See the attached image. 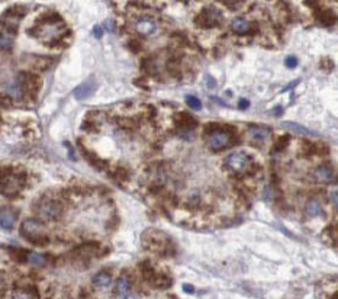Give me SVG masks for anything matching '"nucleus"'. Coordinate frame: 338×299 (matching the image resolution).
I'll return each mask as SVG.
<instances>
[{"instance_id": "nucleus-16", "label": "nucleus", "mask_w": 338, "mask_h": 299, "mask_svg": "<svg viewBox=\"0 0 338 299\" xmlns=\"http://www.w3.org/2000/svg\"><path fill=\"white\" fill-rule=\"evenodd\" d=\"M111 283H112V276L108 272H99L92 279V285L95 288H108Z\"/></svg>"}, {"instance_id": "nucleus-17", "label": "nucleus", "mask_w": 338, "mask_h": 299, "mask_svg": "<svg viewBox=\"0 0 338 299\" xmlns=\"http://www.w3.org/2000/svg\"><path fill=\"white\" fill-rule=\"evenodd\" d=\"M176 123H177L179 126H181L183 129H187V131H190V129L196 128V125H198V120H195L193 117H190L189 114H184V112H181V114H179V115L176 117Z\"/></svg>"}, {"instance_id": "nucleus-20", "label": "nucleus", "mask_w": 338, "mask_h": 299, "mask_svg": "<svg viewBox=\"0 0 338 299\" xmlns=\"http://www.w3.org/2000/svg\"><path fill=\"white\" fill-rule=\"evenodd\" d=\"M9 256L16 263H25V261H28L29 253L23 248H9Z\"/></svg>"}, {"instance_id": "nucleus-5", "label": "nucleus", "mask_w": 338, "mask_h": 299, "mask_svg": "<svg viewBox=\"0 0 338 299\" xmlns=\"http://www.w3.org/2000/svg\"><path fill=\"white\" fill-rule=\"evenodd\" d=\"M38 214L44 218V219H50V221H54V219H58L62 214V206L58 200H54V199H45L41 202V205H38L37 208Z\"/></svg>"}, {"instance_id": "nucleus-33", "label": "nucleus", "mask_w": 338, "mask_h": 299, "mask_svg": "<svg viewBox=\"0 0 338 299\" xmlns=\"http://www.w3.org/2000/svg\"><path fill=\"white\" fill-rule=\"evenodd\" d=\"M64 145H65V147H67V150H68L70 159H71V160H76V159H74V154H73V147H71V144H70V142L67 141V142H64Z\"/></svg>"}, {"instance_id": "nucleus-6", "label": "nucleus", "mask_w": 338, "mask_h": 299, "mask_svg": "<svg viewBox=\"0 0 338 299\" xmlns=\"http://www.w3.org/2000/svg\"><path fill=\"white\" fill-rule=\"evenodd\" d=\"M221 12L215 7H206L203 9L198 18H196V23L200 26V28H214V26H218L219 22H221Z\"/></svg>"}, {"instance_id": "nucleus-21", "label": "nucleus", "mask_w": 338, "mask_h": 299, "mask_svg": "<svg viewBox=\"0 0 338 299\" xmlns=\"http://www.w3.org/2000/svg\"><path fill=\"white\" fill-rule=\"evenodd\" d=\"M81 151H83V153H84V156L87 157V161H90V163H92V164H93L95 167H98V169H100V170L106 167V163H105L103 160H100V159H99L98 156H95L93 153H90V151L87 153V151H86V150H84L83 147H81Z\"/></svg>"}, {"instance_id": "nucleus-11", "label": "nucleus", "mask_w": 338, "mask_h": 299, "mask_svg": "<svg viewBox=\"0 0 338 299\" xmlns=\"http://www.w3.org/2000/svg\"><path fill=\"white\" fill-rule=\"evenodd\" d=\"M248 134L253 140L257 141H266L267 138H270L272 131L266 126H260V125H251L248 126Z\"/></svg>"}, {"instance_id": "nucleus-27", "label": "nucleus", "mask_w": 338, "mask_h": 299, "mask_svg": "<svg viewBox=\"0 0 338 299\" xmlns=\"http://www.w3.org/2000/svg\"><path fill=\"white\" fill-rule=\"evenodd\" d=\"M205 81H206V86H208V89H215L217 87V81L214 80V77L212 76H206L205 77Z\"/></svg>"}, {"instance_id": "nucleus-36", "label": "nucleus", "mask_w": 338, "mask_h": 299, "mask_svg": "<svg viewBox=\"0 0 338 299\" xmlns=\"http://www.w3.org/2000/svg\"><path fill=\"white\" fill-rule=\"evenodd\" d=\"M212 100H214L215 103H218V105H221V106H228L226 103H224V102H222L221 99H218V98H212Z\"/></svg>"}, {"instance_id": "nucleus-30", "label": "nucleus", "mask_w": 338, "mask_h": 299, "mask_svg": "<svg viewBox=\"0 0 338 299\" xmlns=\"http://www.w3.org/2000/svg\"><path fill=\"white\" fill-rule=\"evenodd\" d=\"M330 199H331V202H333V205L336 206L338 209V190H336V192H331V195H330Z\"/></svg>"}, {"instance_id": "nucleus-14", "label": "nucleus", "mask_w": 338, "mask_h": 299, "mask_svg": "<svg viewBox=\"0 0 338 299\" xmlns=\"http://www.w3.org/2000/svg\"><path fill=\"white\" fill-rule=\"evenodd\" d=\"M251 28V23L244 19V18H235L232 22H231V29L234 34H238V35H244L250 31Z\"/></svg>"}, {"instance_id": "nucleus-26", "label": "nucleus", "mask_w": 338, "mask_h": 299, "mask_svg": "<svg viewBox=\"0 0 338 299\" xmlns=\"http://www.w3.org/2000/svg\"><path fill=\"white\" fill-rule=\"evenodd\" d=\"M284 64H286V67H289V68H295V67L298 65V59H296L295 56H289V57H286Z\"/></svg>"}, {"instance_id": "nucleus-37", "label": "nucleus", "mask_w": 338, "mask_h": 299, "mask_svg": "<svg viewBox=\"0 0 338 299\" xmlns=\"http://www.w3.org/2000/svg\"><path fill=\"white\" fill-rule=\"evenodd\" d=\"M275 111H276V114H275L276 117H280V115H282V108H280V106H279V108H276ZM275 111H273V112H275Z\"/></svg>"}, {"instance_id": "nucleus-8", "label": "nucleus", "mask_w": 338, "mask_h": 299, "mask_svg": "<svg viewBox=\"0 0 338 299\" xmlns=\"http://www.w3.org/2000/svg\"><path fill=\"white\" fill-rule=\"evenodd\" d=\"M314 179L318 183H325V184H330V183H336L338 180L337 172L334 167L328 166V164H322L319 167H317L314 170Z\"/></svg>"}, {"instance_id": "nucleus-25", "label": "nucleus", "mask_w": 338, "mask_h": 299, "mask_svg": "<svg viewBox=\"0 0 338 299\" xmlns=\"http://www.w3.org/2000/svg\"><path fill=\"white\" fill-rule=\"evenodd\" d=\"M289 135H284V137H280L279 140H278V142L275 144V151H280V150H283L286 145H287V142H289Z\"/></svg>"}, {"instance_id": "nucleus-39", "label": "nucleus", "mask_w": 338, "mask_h": 299, "mask_svg": "<svg viewBox=\"0 0 338 299\" xmlns=\"http://www.w3.org/2000/svg\"><path fill=\"white\" fill-rule=\"evenodd\" d=\"M334 299H338V294H337V295H336V297H334Z\"/></svg>"}, {"instance_id": "nucleus-22", "label": "nucleus", "mask_w": 338, "mask_h": 299, "mask_svg": "<svg viewBox=\"0 0 338 299\" xmlns=\"http://www.w3.org/2000/svg\"><path fill=\"white\" fill-rule=\"evenodd\" d=\"M28 261H29L32 266H35V267H41V266H45V263H47V256L38 254V253H29Z\"/></svg>"}, {"instance_id": "nucleus-38", "label": "nucleus", "mask_w": 338, "mask_h": 299, "mask_svg": "<svg viewBox=\"0 0 338 299\" xmlns=\"http://www.w3.org/2000/svg\"><path fill=\"white\" fill-rule=\"evenodd\" d=\"M125 299H139L138 297H135V295H128V297H125Z\"/></svg>"}, {"instance_id": "nucleus-34", "label": "nucleus", "mask_w": 338, "mask_h": 299, "mask_svg": "<svg viewBox=\"0 0 338 299\" xmlns=\"http://www.w3.org/2000/svg\"><path fill=\"white\" fill-rule=\"evenodd\" d=\"M183 291H184L186 294H193V292H195V288H193L192 285L186 283V285H183Z\"/></svg>"}, {"instance_id": "nucleus-29", "label": "nucleus", "mask_w": 338, "mask_h": 299, "mask_svg": "<svg viewBox=\"0 0 338 299\" xmlns=\"http://www.w3.org/2000/svg\"><path fill=\"white\" fill-rule=\"evenodd\" d=\"M129 48L132 50V51H139L141 50V44H139V41H129Z\"/></svg>"}, {"instance_id": "nucleus-35", "label": "nucleus", "mask_w": 338, "mask_h": 299, "mask_svg": "<svg viewBox=\"0 0 338 299\" xmlns=\"http://www.w3.org/2000/svg\"><path fill=\"white\" fill-rule=\"evenodd\" d=\"M105 26H106V29H108V31H112L113 26H115V25H113V22H112V20H111V19H108V20L105 22Z\"/></svg>"}, {"instance_id": "nucleus-3", "label": "nucleus", "mask_w": 338, "mask_h": 299, "mask_svg": "<svg viewBox=\"0 0 338 299\" xmlns=\"http://www.w3.org/2000/svg\"><path fill=\"white\" fill-rule=\"evenodd\" d=\"M170 239L161 231H156V230H150V231H145L144 236H142V244L144 247L147 248H151V250H166L167 248V244H169Z\"/></svg>"}, {"instance_id": "nucleus-10", "label": "nucleus", "mask_w": 338, "mask_h": 299, "mask_svg": "<svg viewBox=\"0 0 338 299\" xmlns=\"http://www.w3.org/2000/svg\"><path fill=\"white\" fill-rule=\"evenodd\" d=\"M135 29L137 32H139L141 35H153L157 29V25L151 20V19H147V18H141L137 25H135Z\"/></svg>"}, {"instance_id": "nucleus-31", "label": "nucleus", "mask_w": 338, "mask_h": 299, "mask_svg": "<svg viewBox=\"0 0 338 299\" xmlns=\"http://www.w3.org/2000/svg\"><path fill=\"white\" fill-rule=\"evenodd\" d=\"M238 108H239V109H242V111H245V109H248V108H250V102H248L247 99H241V100H239V103H238Z\"/></svg>"}, {"instance_id": "nucleus-24", "label": "nucleus", "mask_w": 338, "mask_h": 299, "mask_svg": "<svg viewBox=\"0 0 338 299\" xmlns=\"http://www.w3.org/2000/svg\"><path fill=\"white\" fill-rule=\"evenodd\" d=\"M0 45H1V51H10L12 47H13V42H12V38L6 37V35H1V40H0Z\"/></svg>"}, {"instance_id": "nucleus-4", "label": "nucleus", "mask_w": 338, "mask_h": 299, "mask_svg": "<svg viewBox=\"0 0 338 299\" xmlns=\"http://www.w3.org/2000/svg\"><path fill=\"white\" fill-rule=\"evenodd\" d=\"M251 159L242 151H234L225 159V166L234 173H244L250 167Z\"/></svg>"}, {"instance_id": "nucleus-12", "label": "nucleus", "mask_w": 338, "mask_h": 299, "mask_svg": "<svg viewBox=\"0 0 338 299\" xmlns=\"http://www.w3.org/2000/svg\"><path fill=\"white\" fill-rule=\"evenodd\" d=\"M305 212H306V215H308V217H311V218L319 217V215H322V214H324L322 203H321L318 199L312 198V199H309V200L306 202V205H305Z\"/></svg>"}, {"instance_id": "nucleus-2", "label": "nucleus", "mask_w": 338, "mask_h": 299, "mask_svg": "<svg viewBox=\"0 0 338 299\" xmlns=\"http://www.w3.org/2000/svg\"><path fill=\"white\" fill-rule=\"evenodd\" d=\"M44 233V225L41 221L35 219V218H29L25 219L22 222L20 227V234L28 239L29 242H32L34 245H47L50 242V239L42 236Z\"/></svg>"}, {"instance_id": "nucleus-19", "label": "nucleus", "mask_w": 338, "mask_h": 299, "mask_svg": "<svg viewBox=\"0 0 338 299\" xmlns=\"http://www.w3.org/2000/svg\"><path fill=\"white\" fill-rule=\"evenodd\" d=\"M283 126L287 128V129L292 131V132L299 134V135H317V132H314V131H311V129H308V128L299 125V123H295V122H284Z\"/></svg>"}, {"instance_id": "nucleus-1", "label": "nucleus", "mask_w": 338, "mask_h": 299, "mask_svg": "<svg viewBox=\"0 0 338 299\" xmlns=\"http://www.w3.org/2000/svg\"><path fill=\"white\" fill-rule=\"evenodd\" d=\"M203 134L206 135V141H208V145L215 150V151H219V150H224L225 147H228L234 137L232 132L229 131V128H225V126H221L218 123H209L205 129H203Z\"/></svg>"}, {"instance_id": "nucleus-23", "label": "nucleus", "mask_w": 338, "mask_h": 299, "mask_svg": "<svg viewBox=\"0 0 338 299\" xmlns=\"http://www.w3.org/2000/svg\"><path fill=\"white\" fill-rule=\"evenodd\" d=\"M184 100H186V103H187V106H189L190 109H193V111H200V109H202V102H200L196 96L187 95V96L184 98Z\"/></svg>"}, {"instance_id": "nucleus-28", "label": "nucleus", "mask_w": 338, "mask_h": 299, "mask_svg": "<svg viewBox=\"0 0 338 299\" xmlns=\"http://www.w3.org/2000/svg\"><path fill=\"white\" fill-rule=\"evenodd\" d=\"M93 35H95V38H96V40H100V38L103 37V28H102V26H99V25H98V26H95V28H93Z\"/></svg>"}, {"instance_id": "nucleus-9", "label": "nucleus", "mask_w": 338, "mask_h": 299, "mask_svg": "<svg viewBox=\"0 0 338 299\" xmlns=\"http://www.w3.org/2000/svg\"><path fill=\"white\" fill-rule=\"evenodd\" d=\"M315 16H317L318 22L324 26H331L338 20L337 15L331 9H318L315 12Z\"/></svg>"}, {"instance_id": "nucleus-7", "label": "nucleus", "mask_w": 338, "mask_h": 299, "mask_svg": "<svg viewBox=\"0 0 338 299\" xmlns=\"http://www.w3.org/2000/svg\"><path fill=\"white\" fill-rule=\"evenodd\" d=\"M96 89H98V83H96V79L92 76V77H89L87 80H84L81 84H79V86L74 89L73 96H74L77 100H86L87 98H90V96L95 95Z\"/></svg>"}, {"instance_id": "nucleus-15", "label": "nucleus", "mask_w": 338, "mask_h": 299, "mask_svg": "<svg viewBox=\"0 0 338 299\" xmlns=\"http://www.w3.org/2000/svg\"><path fill=\"white\" fill-rule=\"evenodd\" d=\"M4 90L7 93V96H10L12 99H16V100H20L23 98V87L18 83V80L15 81H9L6 86H4Z\"/></svg>"}, {"instance_id": "nucleus-32", "label": "nucleus", "mask_w": 338, "mask_h": 299, "mask_svg": "<svg viewBox=\"0 0 338 299\" xmlns=\"http://www.w3.org/2000/svg\"><path fill=\"white\" fill-rule=\"evenodd\" d=\"M15 299H32V295L28 292H19L15 295Z\"/></svg>"}, {"instance_id": "nucleus-18", "label": "nucleus", "mask_w": 338, "mask_h": 299, "mask_svg": "<svg viewBox=\"0 0 338 299\" xmlns=\"http://www.w3.org/2000/svg\"><path fill=\"white\" fill-rule=\"evenodd\" d=\"M116 294L120 295V297H126L128 292L131 291V280L126 278V276H120L118 280H116Z\"/></svg>"}, {"instance_id": "nucleus-13", "label": "nucleus", "mask_w": 338, "mask_h": 299, "mask_svg": "<svg viewBox=\"0 0 338 299\" xmlns=\"http://www.w3.org/2000/svg\"><path fill=\"white\" fill-rule=\"evenodd\" d=\"M15 221H16V217L15 214L12 212L10 208H1V214H0V224H1V228L3 230H12L13 225H15Z\"/></svg>"}]
</instances>
